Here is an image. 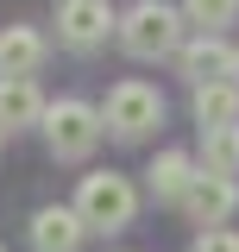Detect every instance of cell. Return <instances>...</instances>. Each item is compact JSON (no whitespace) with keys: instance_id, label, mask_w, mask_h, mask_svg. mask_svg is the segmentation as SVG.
Instances as JSON below:
<instances>
[{"instance_id":"277c9868","label":"cell","mask_w":239,"mask_h":252,"mask_svg":"<svg viewBox=\"0 0 239 252\" xmlns=\"http://www.w3.org/2000/svg\"><path fill=\"white\" fill-rule=\"evenodd\" d=\"M101 107H89V101H51L44 107V139H51V158H63V164H82V158L101 145Z\"/></svg>"},{"instance_id":"9a60e30c","label":"cell","mask_w":239,"mask_h":252,"mask_svg":"<svg viewBox=\"0 0 239 252\" xmlns=\"http://www.w3.org/2000/svg\"><path fill=\"white\" fill-rule=\"evenodd\" d=\"M189 252H239V233H233V227H208V233H195Z\"/></svg>"},{"instance_id":"30bf717a","label":"cell","mask_w":239,"mask_h":252,"mask_svg":"<svg viewBox=\"0 0 239 252\" xmlns=\"http://www.w3.org/2000/svg\"><path fill=\"white\" fill-rule=\"evenodd\" d=\"M145 177H151V195H157V202H177V208H182V195L195 189L202 170H195V158H189V152H157Z\"/></svg>"},{"instance_id":"5bb4252c","label":"cell","mask_w":239,"mask_h":252,"mask_svg":"<svg viewBox=\"0 0 239 252\" xmlns=\"http://www.w3.org/2000/svg\"><path fill=\"white\" fill-rule=\"evenodd\" d=\"M182 19L202 26V32H220V26L239 19V0H182Z\"/></svg>"},{"instance_id":"5b68a950","label":"cell","mask_w":239,"mask_h":252,"mask_svg":"<svg viewBox=\"0 0 239 252\" xmlns=\"http://www.w3.org/2000/svg\"><path fill=\"white\" fill-rule=\"evenodd\" d=\"M107 32H120V19H114L107 0H63L57 6V44H69V51L107 44Z\"/></svg>"},{"instance_id":"3957f363","label":"cell","mask_w":239,"mask_h":252,"mask_svg":"<svg viewBox=\"0 0 239 252\" xmlns=\"http://www.w3.org/2000/svg\"><path fill=\"white\" fill-rule=\"evenodd\" d=\"M101 126L114 139H126V145H139L145 132L164 126V94L151 89V82H114L107 101H101Z\"/></svg>"},{"instance_id":"2e32d148","label":"cell","mask_w":239,"mask_h":252,"mask_svg":"<svg viewBox=\"0 0 239 252\" xmlns=\"http://www.w3.org/2000/svg\"><path fill=\"white\" fill-rule=\"evenodd\" d=\"M233 82H239V57H233Z\"/></svg>"},{"instance_id":"ba28073f","label":"cell","mask_w":239,"mask_h":252,"mask_svg":"<svg viewBox=\"0 0 239 252\" xmlns=\"http://www.w3.org/2000/svg\"><path fill=\"white\" fill-rule=\"evenodd\" d=\"M82 233H89V220L76 215V208H57V202H51V208L31 215V246L38 252H76Z\"/></svg>"},{"instance_id":"7a4b0ae2","label":"cell","mask_w":239,"mask_h":252,"mask_svg":"<svg viewBox=\"0 0 239 252\" xmlns=\"http://www.w3.org/2000/svg\"><path fill=\"white\" fill-rule=\"evenodd\" d=\"M76 215L89 220V233H120V227H132V215H139L132 177H120V170L82 177V183H76Z\"/></svg>"},{"instance_id":"6da1fadb","label":"cell","mask_w":239,"mask_h":252,"mask_svg":"<svg viewBox=\"0 0 239 252\" xmlns=\"http://www.w3.org/2000/svg\"><path fill=\"white\" fill-rule=\"evenodd\" d=\"M182 19L177 6H164V0H139L126 19H120V44H126V57L139 63H157V57H177L182 51Z\"/></svg>"},{"instance_id":"e0dca14e","label":"cell","mask_w":239,"mask_h":252,"mask_svg":"<svg viewBox=\"0 0 239 252\" xmlns=\"http://www.w3.org/2000/svg\"><path fill=\"white\" fill-rule=\"evenodd\" d=\"M0 252H6V246H0Z\"/></svg>"},{"instance_id":"4fadbf2b","label":"cell","mask_w":239,"mask_h":252,"mask_svg":"<svg viewBox=\"0 0 239 252\" xmlns=\"http://www.w3.org/2000/svg\"><path fill=\"white\" fill-rule=\"evenodd\" d=\"M202 170H208V177H233V183H239V126L202 132Z\"/></svg>"},{"instance_id":"8fae6325","label":"cell","mask_w":239,"mask_h":252,"mask_svg":"<svg viewBox=\"0 0 239 252\" xmlns=\"http://www.w3.org/2000/svg\"><path fill=\"white\" fill-rule=\"evenodd\" d=\"M38 69H44V38L31 26H6L0 32V76H26L31 82Z\"/></svg>"},{"instance_id":"9c48e42d","label":"cell","mask_w":239,"mask_h":252,"mask_svg":"<svg viewBox=\"0 0 239 252\" xmlns=\"http://www.w3.org/2000/svg\"><path fill=\"white\" fill-rule=\"evenodd\" d=\"M44 120V94L26 76H0V132H19V126Z\"/></svg>"},{"instance_id":"7c38bea8","label":"cell","mask_w":239,"mask_h":252,"mask_svg":"<svg viewBox=\"0 0 239 252\" xmlns=\"http://www.w3.org/2000/svg\"><path fill=\"white\" fill-rule=\"evenodd\" d=\"M195 120L202 132H220V126H239V82H208V89H195Z\"/></svg>"},{"instance_id":"8992f818","label":"cell","mask_w":239,"mask_h":252,"mask_svg":"<svg viewBox=\"0 0 239 252\" xmlns=\"http://www.w3.org/2000/svg\"><path fill=\"white\" fill-rule=\"evenodd\" d=\"M233 57H239V51L220 38V32H202L195 44L177 51V69L195 82V89H208V82H233Z\"/></svg>"},{"instance_id":"52a82bcc","label":"cell","mask_w":239,"mask_h":252,"mask_svg":"<svg viewBox=\"0 0 239 252\" xmlns=\"http://www.w3.org/2000/svg\"><path fill=\"white\" fill-rule=\"evenodd\" d=\"M233 208H239V183H233V177H208V170H202V177H195V189L182 195V215L195 220L202 233H208V227H220Z\"/></svg>"}]
</instances>
